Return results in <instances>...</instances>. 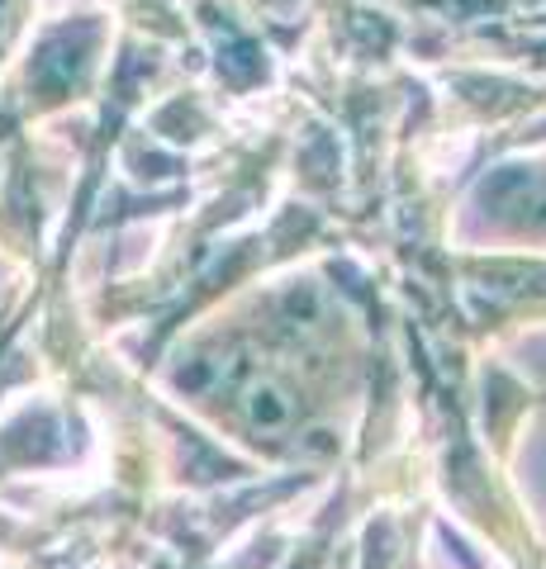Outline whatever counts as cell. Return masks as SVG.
I'll return each instance as SVG.
<instances>
[{"label": "cell", "instance_id": "6da1fadb", "mask_svg": "<svg viewBox=\"0 0 546 569\" xmlns=\"http://www.w3.org/2000/svg\"><path fill=\"white\" fill-rule=\"evenodd\" d=\"M242 408H248V418L261 427V432H280V427H290V418H295V399L276 380L242 385Z\"/></svg>", "mask_w": 546, "mask_h": 569}]
</instances>
